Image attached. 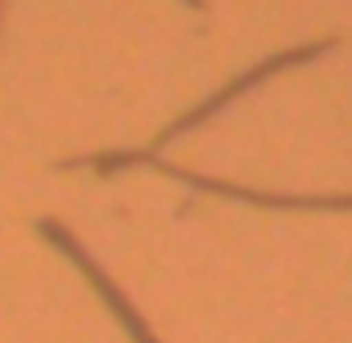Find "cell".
I'll use <instances>...</instances> for the list:
<instances>
[{
    "mask_svg": "<svg viewBox=\"0 0 352 343\" xmlns=\"http://www.w3.org/2000/svg\"><path fill=\"white\" fill-rule=\"evenodd\" d=\"M186 5H195V10H204V0H186Z\"/></svg>",
    "mask_w": 352,
    "mask_h": 343,
    "instance_id": "277c9868",
    "label": "cell"
},
{
    "mask_svg": "<svg viewBox=\"0 0 352 343\" xmlns=\"http://www.w3.org/2000/svg\"><path fill=\"white\" fill-rule=\"evenodd\" d=\"M63 172L68 167H95V172H122V167H154L163 177L181 181V186H195L204 195H221V199H239V203H253V208H302V212H352V195H271V190H249V186H235V181H221V177H199L190 167H176L167 158H158L154 149H118V154H82V158H68L59 163Z\"/></svg>",
    "mask_w": 352,
    "mask_h": 343,
    "instance_id": "6da1fadb",
    "label": "cell"
},
{
    "mask_svg": "<svg viewBox=\"0 0 352 343\" xmlns=\"http://www.w3.org/2000/svg\"><path fill=\"white\" fill-rule=\"evenodd\" d=\"M36 230H41V235L50 239V244L63 253V258H73L77 267L86 271V280L95 285V294H100V298H104V302H109V307L118 312V321H122L126 330H131V339H135V343H158L154 334H149V325L140 321V316H135V307L126 302V294H122V289H118V285H113V280H109V276L100 271V262H95L91 253L82 249V239H77L73 230H68V226H59V221H50V217H41V221H36Z\"/></svg>",
    "mask_w": 352,
    "mask_h": 343,
    "instance_id": "3957f363",
    "label": "cell"
},
{
    "mask_svg": "<svg viewBox=\"0 0 352 343\" xmlns=\"http://www.w3.org/2000/svg\"><path fill=\"white\" fill-rule=\"evenodd\" d=\"M334 45H339V41H334V36H330V41H307V45H298V50H285V54H271V59H262L258 68H249V73H239L235 82L226 86V91L208 95L204 104H199V109H190L186 118H176V122H167L163 131L154 135V145H149V149H163V145H172L176 135H186L190 126H199V122H208V118H212V113H221V109H226L230 100H235V95L253 91V86H258V82H267L271 73H280V68H289V63H302V59H321V54H325V50H334Z\"/></svg>",
    "mask_w": 352,
    "mask_h": 343,
    "instance_id": "7a4b0ae2",
    "label": "cell"
}]
</instances>
